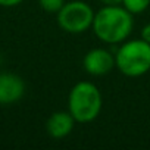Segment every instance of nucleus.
<instances>
[{"label":"nucleus","mask_w":150,"mask_h":150,"mask_svg":"<svg viewBox=\"0 0 150 150\" xmlns=\"http://www.w3.org/2000/svg\"><path fill=\"white\" fill-rule=\"evenodd\" d=\"M59 27L69 34H83L91 28L94 21L93 8L81 0H72L62 6L56 13Z\"/></svg>","instance_id":"20e7f679"},{"label":"nucleus","mask_w":150,"mask_h":150,"mask_svg":"<svg viewBox=\"0 0 150 150\" xmlns=\"http://www.w3.org/2000/svg\"><path fill=\"white\" fill-rule=\"evenodd\" d=\"M75 122L77 121L74 119L69 110H57L49 116L46 122V131L52 138L60 140L72 132Z\"/></svg>","instance_id":"0eeeda50"},{"label":"nucleus","mask_w":150,"mask_h":150,"mask_svg":"<svg viewBox=\"0 0 150 150\" xmlns=\"http://www.w3.org/2000/svg\"><path fill=\"white\" fill-rule=\"evenodd\" d=\"M105 6H115V5H121L122 0H100Z\"/></svg>","instance_id":"f8f14e48"},{"label":"nucleus","mask_w":150,"mask_h":150,"mask_svg":"<svg viewBox=\"0 0 150 150\" xmlns=\"http://www.w3.org/2000/svg\"><path fill=\"white\" fill-rule=\"evenodd\" d=\"M115 66L125 77L135 78L150 71V44L144 40H125L115 53Z\"/></svg>","instance_id":"7ed1b4c3"},{"label":"nucleus","mask_w":150,"mask_h":150,"mask_svg":"<svg viewBox=\"0 0 150 150\" xmlns=\"http://www.w3.org/2000/svg\"><path fill=\"white\" fill-rule=\"evenodd\" d=\"M134 27L132 13L122 5L103 6L94 13L93 31L96 37L108 44H119L128 38Z\"/></svg>","instance_id":"f257e3e1"},{"label":"nucleus","mask_w":150,"mask_h":150,"mask_svg":"<svg viewBox=\"0 0 150 150\" xmlns=\"http://www.w3.org/2000/svg\"><path fill=\"white\" fill-rule=\"evenodd\" d=\"M83 65L87 74L94 75V77H102L115 68V56L109 50L102 47L91 49L86 53Z\"/></svg>","instance_id":"39448f33"},{"label":"nucleus","mask_w":150,"mask_h":150,"mask_svg":"<svg viewBox=\"0 0 150 150\" xmlns=\"http://www.w3.org/2000/svg\"><path fill=\"white\" fill-rule=\"evenodd\" d=\"M24 0H0V6H5V8H11V6H16L19 5Z\"/></svg>","instance_id":"9b49d317"},{"label":"nucleus","mask_w":150,"mask_h":150,"mask_svg":"<svg viewBox=\"0 0 150 150\" xmlns=\"http://www.w3.org/2000/svg\"><path fill=\"white\" fill-rule=\"evenodd\" d=\"M25 83L19 75L0 74V105H12L22 99Z\"/></svg>","instance_id":"423d86ee"},{"label":"nucleus","mask_w":150,"mask_h":150,"mask_svg":"<svg viewBox=\"0 0 150 150\" xmlns=\"http://www.w3.org/2000/svg\"><path fill=\"white\" fill-rule=\"evenodd\" d=\"M103 99L102 93L93 83L80 81L77 83L68 96V110L74 119L80 124L94 121L102 110Z\"/></svg>","instance_id":"f03ea898"},{"label":"nucleus","mask_w":150,"mask_h":150,"mask_svg":"<svg viewBox=\"0 0 150 150\" xmlns=\"http://www.w3.org/2000/svg\"><path fill=\"white\" fill-rule=\"evenodd\" d=\"M141 40H144L146 43L150 44V24H146L141 28Z\"/></svg>","instance_id":"9d476101"},{"label":"nucleus","mask_w":150,"mask_h":150,"mask_svg":"<svg viewBox=\"0 0 150 150\" xmlns=\"http://www.w3.org/2000/svg\"><path fill=\"white\" fill-rule=\"evenodd\" d=\"M38 5L47 13H57L65 5V0H38Z\"/></svg>","instance_id":"1a4fd4ad"},{"label":"nucleus","mask_w":150,"mask_h":150,"mask_svg":"<svg viewBox=\"0 0 150 150\" xmlns=\"http://www.w3.org/2000/svg\"><path fill=\"white\" fill-rule=\"evenodd\" d=\"M121 5L128 12L135 15V13H143L144 11L150 8V0H122Z\"/></svg>","instance_id":"6e6552de"}]
</instances>
